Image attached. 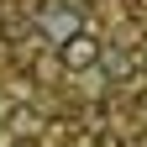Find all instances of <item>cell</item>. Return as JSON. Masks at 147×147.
<instances>
[{"instance_id": "1", "label": "cell", "mask_w": 147, "mask_h": 147, "mask_svg": "<svg viewBox=\"0 0 147 147\" xmlns=\"http://www.w3.org/2000/svg\"><path fill=\"white\" fill-rule=\"evenodd\" d=\"M32 26H37V37H42V42H68L74 32L84 26V11L74 5V0H37L32 5Z\"/></svg>"}, {"instance_id": "2", "label": "cell", "mask_w": 147, "mask_h": 147, "mask_svg": "<svg viewBox=\"0 0 147 147\" xmlns=\"http://www.w3.org/2000/svg\"><path fill=\"white\" fill-rule=\"evenodd\" d=\"M100 58H105V42H100V32H89V26H79L68 42H58L63 74H89V68H100Z\"/></svg>"}, {"instance_id": "3", "label": "cell", "mask_w": 147, "mask_h": 147, "mask_svg": "<svg viewBox=\"0 0 147 147\" xmlns=\"http://www.w3.org/2000/svg\"><path fill=\"white\" fill-rule=\"evenodd\" d=\"M5 121H11V137H42V126H47L37 116V105H11Z\"/></svg>"}, {"instance_id": "4", "label": "cell", "mask_w": 147, "mask_h": 147, "mask_svg": "<svg viewBox=\"0 0 147 147\" xmlns=\"http://www.w3.org/2000/svg\"><path fill=\"white\" fill-rule=\"evenodd\" d=\"M121 100L147 105V63H142V68H131V74H121Z\"/></svg>"}, {"instance_id": "5", "label": "cell", "mask_w": 147, "mask_h": 147, "mask_svg": "<svg viewBox=\"0 0 147 147\" xmlns=\"http://www.w3.org/2000/svg\"><path fill=\"white\" fill-rule=\"evenodd\" d=\"M89 147H131V142H126L121 131H95V137H89Z\"/></svg>"}, {"instance_id": "6", "label": "cell", "mask_w": 147, "mask_h": 147, "mask_svg": "<svg viewBox=\"0 0 147 147\" xmlns=\"http://www.w3.org/2000/svg\"><path fill=\"white\" fill-rule=\"evenodd\" d=\"M5 147H42V137H5Z\"/></svg>"}, {"instance_id": "7", "label": "cell", "mask_w": 147, "mask_h": 147, "mask_svg": "<svg viewBox=\"0 0 147 147\" xmlns=\"http://www.w3.org/2000/svg\"><path fill=\"white\" fill-rule=\"evenodd\" d=\"M131 147H147V131H137V137H131Z\"/></svg>"}, {"instance_id": "8", "label": "cell", "mask_w": 147, "mask_h": 147, "mask_svg": "<svg viewBox=\"0 0 147 147\" xmlns=\"http://www.w3.org/2000/svg\"><path fill=\"white\" fill-rule=\"evenodd\" d=\"M142 58H147V47H142Z\"/></svg>"}, {"instance_id": "9", "label": "cell", "mask_w": 147, "mask_h": 147, "mask_svg": "<svg viewBox=\"0 0 147 147\" xmlns=\"http://www.w3.org/2000/svg\"><path fill=\"white\" fill-rule=\"evenodd\" d=\"M0 5H5V0H0Z\"/></svg>"}]
</instances>
